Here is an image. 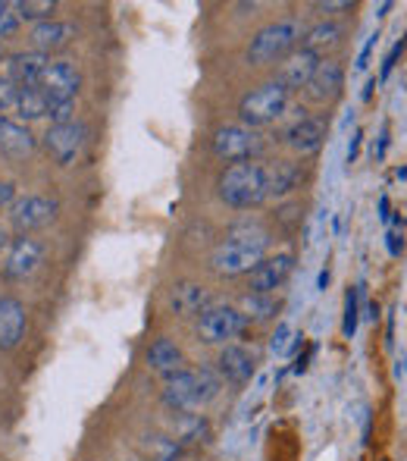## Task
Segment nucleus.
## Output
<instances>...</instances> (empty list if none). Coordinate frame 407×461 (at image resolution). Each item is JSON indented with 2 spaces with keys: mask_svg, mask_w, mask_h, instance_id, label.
I'll use <instances>...</instances> for the list:
<instances>
[{
  "mask_svg": "<svg viewBox=\"0 0 407 461\" xmlns=\"http://www.w3.org/2000/svg\"><path fill=\"white\" fill-rule=\"evenodd\" d=\"M270 249V232L263 226L244 223L226 236V242H219L210 255V270L217 276H242L251 274L257 264L267 258Z\"/></svg>",
  "mask_w": 407,
  "mask_h": 461,
  "instance_id": "f257e3e1",
  "label": "nucleus"
},
{
  "mask_svg": "<svg viewBox=\"0 0 407 461\" xmlns=\"http://www.w3.org/2000/svg\"><path fill=\"white\" fill-rule=\"evenodd\" d=\"M223 389L217 370L210 367H195V370H179L166 380L164 386V405L173 414H185V411H201L204 405H210L213 399Z\"/></svg>",
  "mask_w": 407,
  "mask_h": 461,
  "instance_id": "f03ea898",
  "label": "nucleus"
},
{
  "mask_svg": "<svg viewBox=\"0 0 407 461\" xmlns=\"http://www.w3.org/2000/svg\"><path fill=\"white\" fill-rule=\"evenodd\" d=\"M305 38V25L301 19L286 16V19H276V23L263 25L248 44V63L254 67H267V63L276 60H286L292 50H298V41Z\"/></svg>",
  "mask_w": 407,
  "mask_h": 461,
  "instance_id": "7ed1b4c3",
  "label": "nucleus"
},
{
  "mask_svg": "<svg viewBox=\"0 0 407 461\" xmlns=\"http://www.w3.org/2000/svg\"><path fill=\"white\" fill-rule=\"evenodd\" d=\"M219 198L235 211H251L267 201V188H263V164L257 160H244V164H229L226 173L219 176Z\"/></svg>",
  "mask_w": 407,
  "mask_h": 461,
  "instance_id": "20e7f679",
  "label": "nucleus"
},
{
  "mask_svg": "<svg viewBox=\"0 0 407 461\" xmlns=\"http://www.w3.org/2000/svg\"><path fill=\"white\" fill-rule=\"evenodd\" d=\"M288 110V88L282 82H263L254 92H248L238 104V116H242V126L261 129L276 122Z\"/></svg>",
  "mask_w": 407,
  "mask_h": 461,
  "instance_id": "39448f33",
  "label": "nucleus"
},
{
  "mask_svg": "<svg viewBox=\"0 0 407 461\" xmlns=\"http://www.w3.org/2000/svg\"><path fill=\"white\" fill-rule=\"evenodd\" d=\"M213 154L226 164H244V160H257L263 154V139L257 129L248 126H219L213 132Z\"/></svg>",
  "mask_w": 407,
  "mask_h": 461,
  "instance_id": "423d86ee",
  "label": "nucleus"
},
{
  "mask_svg": "<svg viewBox=\"0 0 407 461\" xmlns=\"http://www.w3.org/2000/svg\"><path fill=\"white\" fill-rule=\"evenodd\" d=\"M57 211H60V204L50 194H25V198H16L10 204V223L19 236H29V232L54 223Z\"/></svg>",
  "mask_w": 407,
  "mask_h": 461,
  "instance_id": "0eeeda50",
  "label": "nucleus"
},
{
  "mask_svg": "<svg viewBox=\"0 0 407 461\" xmlns=\"http://www.w3.org/2000/svg\"><path fill=\"white\" fill-rule=\"evenodd\" d=\"M244 317L235 304H210L201 317H198V336L210 346H219V342L235 339L244 330Z\"/></svg>",
  "mask_w": 407,
  "mask_h": 461,
  "instance_id": "6e6552de",
  "label": "nucleus"
},
{
  "mask_svg": "<svg viewBox=\"0 0 407 461\" xmlns=\"http://www.w3.org/2000/svg\"><path fill=\"white\" fill-rule=\"evenodd\" d=\"M85 141H88V129H85V122H79V120L50 126L48 135H44V148H48V154L54 158V164H60V167L73 164L82 154V148H85Z\"/></svg>",
  "mask_w": 407,
  "mask_h": 461,
  "instance_id": "1a4fd4ad",
  "label": "nucleus"
},
{
  "mask_svg": "<svg viewBox=\"0 0 407 461\" xmlns=\"http://www.w3.org/2000/svg\"><path fill=\"white\" fill-rule=\"evenodd\" d=\"M82 88V73L66 60H50L38 79V92L54 104H73V97Z\"/></svg>",
  "mask_w": 407,
  "mask_h": 461,
  "instance_id": "9d476101",
  "label": "nucleus"
},
{
  "mask_svg": "<svg viewBox=\"0 0 407 461\" xmlns=\"http://www.w3.org/2000/svg\"><path fill=\"white\" fill-rule=\"evenodd\" d=\"M41 264H44V245L29 236H19L4 258V276L10 283H25V279H31L41 270Z\"/></svg>",
  "mask_w": 407,
  "mask_h": 461,
  "instance_id": "9b49d317",
  "label": "nucleus"
},
{
  "mask_svg": "<svg viewBox=\"0 0 407 461\" xmlns=\"http://www.w3.org/2000/svg\"><path fill=\"white\" fill-rule=\"evenodd\" d=\"M292 267H295V258L288 255V251H282V255H276V258H263L248 274L251 292H257V295H273V292L282 289V283L292 276Z\"/></svg>",
  "mask_w": 407,
  "mask_h": 461,
  "instance_id": "f8f14e48",
  "label": "nucleus"
},
{
  "mask_svg": "<svg viewBox=\"0 0 407 461\" xmlns=\"http://www.w3.org/2000/svg\"><path fill=\"white\" fill-rule=\"evenodd\" d=\"M326 141V122L320 116H301L288 126L286 132V145L292 148L295 154L307 158V154H316Z\"/></svg>",
  "mask_w": 407,
  "mask_h": 461,
  "instance_id": "ddd939ff",
  "label": "nucleus"
},
{
  "mask_svg": "<svg viewBox=\"0 0 407 461\" xmlns=\"http://www.w3.org/2000/svg\"><path fill=\"white\" fill-rule=\"evenodd\" d=\"M254 370H257L254 355H251L248 348H242V346H226L223 352H219V358H217L219 380L232 383V386H244V383L254 376Z\"/></svg>",
  "mask_w": 407,
  "mask_h": 461,
  "instance_id": "4468645a",
  "label": "nucleus"
},
{
  "mask_svg": "<svg viewBox=\"0 0 407 461\" xmlns=\"http://www.w3.org/2000/svg\"><path fill=\"white\" fill-rule=\"evenodd\" d=\"M29 317L19 298H0V352H13L22 342Z\"/></svg>",
  "mask_w": 407,
  "mask_h": 461,
  "instance_id": "2eb2a0df",
  "label": "nucleus"
},
{
  "mask_svg": "<svg viewBox=\"0 0 407 461\" xmlns=\"http://www.w3.org/2000/svg\"><path fill=\"white\" fill-rule=\"evenodd\" d=\"M341 88H345V69H341V63L335 60H323L320 67H316L314 79L307 82V97L316 104H329L335 101V97L341 95Z\"/></svg>",
  "mask_w": 407,
  "mask_h": 461,
  "instance_id": "dca6fc26",
  "label": "nucleus"
},
{
  "mask_svg": "<svg viewBox=\"0 0 407 461\" xmlns=\"http://www.w3.org/2000/svg\"><path fill=\"white\" fill-rule=\"evenodd\" d=\"M210 292L201 283H176L170 289V311L176 317H201L210 308Z\"/></svg>",
  "mask_w": 407,
  "mask_h": 461,
  "instance_id": "f3484780",
  "label": "nucleus"
},
{
  "mask_svg": "<svg viewBox=\"0 0 407 461\" xmlns=\"http://www.w3.org/2000/svg\"><path fill=\"white\" fill-rule=\"evenodd\" d=\"M316 67H320V57H314L310 50L298 48V50H292L286 60H282L276 82H282L288 92H295V88H307V82L314 79Z\"/></svg>",
  "mask_w": 407,
  "mask_h": 461,
  "instance_id": "a211bd4d",
  "label": "nucleus"
},
{
  "mask_svg": "<svg viewBox=\"0 0 407 461\" xmlns=\"http://www.w3.org/2000/svg\"><path fill=\"white\" fill-rule=\"evenodd\" d=\"M301 183V167L295 160H267L263 164V188L267 198H286Z\"/></svg>",
  "mask_w": 407,
  "mask_h": 461,
  "instance_id": "6ab92c4d",
  "label": "nucleus"
},
{
  "mask_svg": "<svg viewBox=\"0 0 407 461\" xmlns=\"http://www.w3.org/2000/svg\"><path fill=\"white\" fill-rule=\"evenodd\" d=\"M35 151V135L25 122L10 120V116H0V158H25V154Z\"/></svg>",
  "mask_w": 407,
  "mask_h": 461,
  "instance_id": "aec40b11",
  "label": "nucleus"
},
{
  "mask_svg": "<svg viewBox=\"0 0 407 461\" xmlns=\"http://www.w3.org/2000/svg\"><path fill=\"white\" fill-rule=\"evenodd\" d=\"M48 57L38 54V50H29V54H13L6 60V79L19 88H38V79H41L44 67H48Z\"/></svg>",
  "mask_w": 407,
  "mask_h": 461,
  "instance_id": "412c9836",
  "label": "nucleus"
},
{
  "mask_svg": "<svg viewBox=\"0 0 407 461\" xmlns=\"http://www.w3.org/2000/svg\"><path fill=\"white\" fill-rule=\"evenodd\" d=\"M75 38V25L73 23H60V19H48V23H38L31 29V44H35L38 54H54L63 50L69 41Z\"/></svg>",
  "mask_w": 407,
  "mask_h": 461,
  "instance_id": "4be33fe9",
  "label": "nucleus"
},
{
  "mask_svg": "<svg viewBox=\"0 0 407 461\" xmlns=\"http://www.w3.org/2000/svg\"><path fill=\"white\" fill-rule=\"evenodd\" d=\"M145 361H147V370H154V374L166 376V380H170L173 374H179V370H185L182 348H179L173 339H166V336H160L157 342H151V348H147Z\"/></svg>",
  "mask_w": 407,
  "mask_h": 461,
  "instance_id": "5701e85b",
  "label": "nucleus"
},
{
  "mask_svg": "<svg viewBox=\"0 0 407 461\" xmlns=\"http://www.w3.org/2000/svg\"><path fill=\"white\" fill-rule=\"evenodd\" d=\"M341 35H345V29H341L339 23H332V19H323V23L310 25L301 41H305V50H310L314 57H320V54H326V50L339 48Z\"/></svg>",
  "mask_w": 407,
  "mask_h": 461,
  "instance_id": "b1692460",
  "label": "nucleus"
},
{
  "mask_svg": "<svg viewBox=\"0 0 407 461\" xmlns=\"http://www.w3.org/2000/svg\"><path fill=\"white\" fill-rule=\"evenodd\" d=\"M173 439H176L179 446L207 443V439H210V424H207V418L198 411L176 414V420H173Z\"/></svg>",
  "mask_w": 407,
  "mask_h": 461,
  "instance_id": "393cba45",
  "label": "nucleus"
},
{
  "mask_svg": "<svg viewBox=\"0 0 407 461\" xmlns=\"http://www.w3.org/2000/svg\"><path fill=\"white\" fill-rule=\"evenodd\" d=\"M238 311H242L244 321H270V317L279 311V302L273 295H257V292H248V295L238 302Z\"/></svg>",
  "mask_w": 407,
  "mask_h": 461,
  "instance_id": "a878e982",
  "label": "nucleus"
},
{
  "mask_svg": "<svg viewBox=\"0 0 407 461\" xmlns=\"http://www.w3.org/2000/svg\"><path fill=\"white\" fill-rule=\"evenodd\" d=\"M16 116H22V120H41V116H50V101L38 92V88H19Z\"/></svg>",
  "mask_w": 407,
  "mask_h": 461,
  "instance_id": "bb28decb",
  "label": "nucleus"
},
{
  "mask_svg": "<svg viewBox=\"0 0 407 461\" xmlns=\"http://www.w3.org/2000/svg\"><path fill=\"white\" fill-rule=\"evenodd\" d=\"M141 449L151 456V461H176L179 456H182V446L176 443L173 437H145L141 439Z\"/></svg>",
  "mask_w": 407,
  "mask_h": 461,
  "instance_id": "cd10ccee",
  "label": "nucleus"
},
{
  "mask_svg": "<svg viewBox=\"0 0 407 461\" xmlns=\"http://www.w3.org/2000/svg\"><path fill=\"white\" fill-rule=\"evenodd\" d=\"M13 6H16L19 23H22V19L48 23V19H54V13H57V0H16Z\"/></svg>",
  "mask_w": 407,
  "mask_h": 461,
  "instance_id": "c85d7f7f",
  "label": "nucleus"
},
{
  "mask_svg": "<svg viewBox=\"0 0 407 461\" xmlns=\"http://www.w3.org/2000/svg\"><path fill=\"white\" fill-rule=\"evenodd\" d=\"M360 304H358V289H348L345 295V321H341V333L351 339L354 333H358V321H360Z\"/></svg>",
  "mask_w": 407,
  "mask_h": 461,
  "instance_id": "c756f323",
  "label": "nucleus"
},
{
  "mask_svg": "<svg viewBox=\"0 0 407 461\" xmlns=\"http://www.w3.org/2000/svg\"><path fill=\"white\" fill-rule=\"evenodd\" d=\"M19 29V16H16V6L0 0V38H10L16 35Z\"/></svg>",
  "mask_w": 407,
  "mask_h": 461,
  "instance_id": "7c9ffc66",
  "label": "nucleus"
},
{
  "mask_svg": "<svg viewBox=\"0 0 407 461\" xmlns=\"http://www.w3.org/2000/svg\"><path fill=\"white\" fill-rule=\"evenodd\" d=\"M19 104V86H13L10 79H0V113H16Z\"/></svg>",
  "mask_w": 407,
  "mask_h": 461,
  "instance_id": "2f4dec72",
  "label": "nucleus"
},
{
  "mask_svg": "<svg viewBox=\"0 0 407 461\" xmlns=\"http://www.w3.org/2000/svg\"><path fill=\"white\" fill-rule=\"evenodd\" d=\"M292 339H295V330L288 327V323H279V327H276L273 342H270V348H273L276 355H288V348H292Z\"/></svg>",
  "mask_w": 407,
  "mask_h": 461,
  "instance_id": "473e14b6",
  "label": "nucleus"
},
{
  "mask_svg": "<svg viewBox=\"0 0 407 461\" xmlns=\"http://www.w3.org/2000/svg\"><path fill=\"white\" fill-rule=\"evenodd\" d=\"M385 249H389L392 258H402V251H404V232H402V226H395V230L385 232Z\"/></svg>",
  "mask_w": 407,
  "mask_h": 461,
  "instance_id": "72a5a7b5",
  "label": "nucleus"
},
{
  "mask_svg": "<svg viewBox=\"0 0 407 461\" xmlns=\"http://www.w3.org/2000/svg\"><path fill=\"white\" fill-rule=\"evenodd\" d=\"M402 50H404V38L395 44V48L389 50V57H385V60H383V76H379V79H383V82L392 76V69H395V63H398V57H402Z\"/></svg>",
  "mask_w": 407,
  "mask_h": 461,
  "instance_id": "f704fd0d",
  "label": "nucleus"
},
{
  "mask_svg": "<svg viewBox=\"0 0 407 461\" xmlns=\"http://www.w3.org/2000/svg\"><path fill=\"white\" fill-rule=\"evenodd\" d=\"M354 4H348V0H320V4H314V10L320 13H341V10H351Z\"/></svg>",
  "mask_w": 407,
  "mask_h": 461,
  "instance_id": "c9c22d12",
  "label": "nucleus"
},
{
  "mask_svg": "<svg viewBox=\"0 0 407 461\" xmlns=\"http://www.w3.org/2000/svg\"><path fill=\"white\" fill-rule=\"evenodd\" d=\"M16 201V185L13 183H0V207L13 204Z\"/></svg>",
  "mask_w": 407,
  "mask_h": 461,
  "instance_id": "e433bc0d",
  "label": "nucleus"
},
{
  "mask_svg": "<svg viewBox=\"0 0 407 461\" xmlns=\"http://www.w3.org/2000/svg\"><path fill=\"white\" fill-rule=\"evenodd\" d=\"M360 141H364V132H354L351 135V145H348V164H354V160H358V151H360Z\"/></svg>",
  "mask_w": 407,
  "mask_h": 461,
  "instance_id": "4c0bfd02",
  "label": "nucleus"
},
{
  "mask_svg": "<svg viewBox=\"0 0 407 461\" xmlns=\"http://www.w3.org/2000/svg\"><path fill=\"white\" fill-rule=\"evenodd\" d=\"M373 44H376V35H373L370 41L364 44V50H360V57H358V69H367V63H370V54H373Z\"/></svg>",
  "mask_w": 407,
  "mask_h": 461,
  "instance_id": "58836bf2",
  "label": "nucleus"
},
{
  "mask_svg": "<svg viewBox=\"0 0 407 461\" xmlns=\"http://www.w3.org/2000/svg\"><path fill=\"white\" fill-rule=\"evenodd\" d=\"M314 352H316V346H307V352L301 355L298 361H295V374H305V370H307V361L314 358Z\"/></svg>",
  "mask_w": 407,
  "mask_h": 461,
  "instance_id": "ea45409f",
  "label": "nucleus"
},
{
  "mask_svg": "<svg viewBox=\"0 0 407 461\" xmlns=\"http://www.w3.org/2000/svg\"><path fill=\"white\" fill-rule=\"evenodd\" d=\"M379 220H383V223H389V220H392V204H389V194H383V198H379Z\"/></svg>",
  "mask_w": 407,
  "mask_h": 461,
  "instance_id": "a19ab883",
  "label": "nucleus"
},
{
  "mask_svg": "<svg viewBox=\"0 0 407 461\" xmlns=\"http://www.w3.org/2000/svg\"><path fill=\"white\" fill-rule=\"evenodd\" d=\"M385 148H389V126H383V132H379V148H376V160L385 158Z\"/></svg>",
  "mask_w": 407,
  "mask_h": 461,
  "instance_id": "79ce46f5",
  "label": "nucleus"
},
{
  "mask_svg": "<svg viewBox=\"0 0 407 461\" xmlns=\"http://www.w3.org/2000/svg\"><path fill=\"white\" fill-rule=\"evenodd\" d=\"M316 285H320V292H326V285H329V270H323L320 279H316Z\"/></svg>",
  "mask_w": 407,
  "mask_h": 461,
  "instance_id": "37998d69",
  "label": "nucleus"
},
{
  "mask_svg": "<svg viewBox=\"0 0 407 461\" xmlns=\"http://www.w3.org/2000/svg\"><path fill=\"white\" fill-rule=\"evenodd\" d=\"M373 88H376V79H370V82H367V88H364V101H370Z\"/></svg>",
  "mask_w": 407,
  "mask_h": 461,
  "instance_id": "c03bdc74",
  "label": "nucleus"
},
{
  "mask_svg": "<svg viewBox=\"0 0 407 461\" xmlns=\"http://www.w3.org/2000/svg\"><path fill=\"white\" fill-rule=\"evenodd\" d=\"M389 10H392V4H379V6H376V16L383 19V16H385V13H389Z\"/></svg>",
  "mask_w": 407,
  "mask_h": 461,
  "instance_id": "a18cd8bd",
  "label": "nucleus"
},
{
  "mask_svg": "<svg viewBox=\"0 0 407 461\" xmlns=\"http://www.w3.org/2000/svg\"><path fill=\"white\" fill-rule=\"evenodd\" d=\"M4 245H6V230L0 226V249H4Z\"/></svg>",
  "mask_w": 407,
  "mask_h": 461,
  "instance_id": "49530a36",
  "label": "nucleus"
},
{
  "mask_svg": "<svg viewBox=\"0 0 407 461\" xmlns=\"http://www.w3.org/2000/svg\"><path fill=\"white\" fill-rule=\"evenodd\" d=\"M398 176H402V179H407V167H404V170H398Z\"/></svg>",
  "mask_w": 407,
  "mask_h": 461,
  "instance_id": "de8ad7c7",
  "label": "nucleus"
},
{
  "mask_svg": "<svg viewBox=\"0 0 407 461\" xmlns=\"http://www.w3.org/2000/svg\"><path fill=\"white\" fill-rule=\"evenodd\" d=\"M0 57H4V54H0Z\"/></svg>",
  "mask_w": 407,
  "mask_h": 461,
  "instance_id": "09e8293b",
  "label": "nucleus"
}]
</instances>
